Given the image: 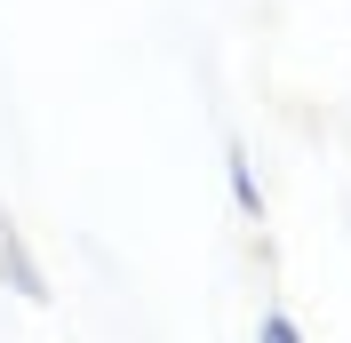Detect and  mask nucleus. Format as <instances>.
I'll use <instances>...</instances> for the list:
<instances>
[{
	"label": "nucleus",
	"mask_w": 351,
	"mask_h": 343,
	"mask_svg": "<svg viewBox=\"0 0 351 343\" xmlns=\"http://www.w3.org/2000/svg\"><path fill=\"white\" fill-rule=\"evenodd\" d=\"M0 287L8 296H24V303H48V272H40V256L24 248V232L0 215Z\"/></svg>",
	"instance_id": "nucleus-1"
},
{
	"label": "nucleus",
	"mask_w": 351,
	"mask_h": 343,
	"mask_svg": "<svg viewBox=\"0 0 351 343\" xmlns=\"http://www.w3.org/2000/svg\"><path fill=\"white\" fill-rule=\"evenodd\" d=\"M223 184H232V208H240V215H263V184H256L247 144H223Z\"/></svg>",
	"instance_id": "nucleus-2"
},
{
	"label": "nucleus",
	"mask_w": 351,
	"mask_h": 343,
	"mask_svg": "<svg viewBox=\"0 0 351 343\" xmlns=\"http://www.w3.org/2000/svg\"><path fill=\"white\" fill-rule=\"evenodd\" d=\"M256 343H304V327L287 320V311H263V320H256Z\"/></svg>",
	"instance_id": "nucleus-3"
}]
</instances>
